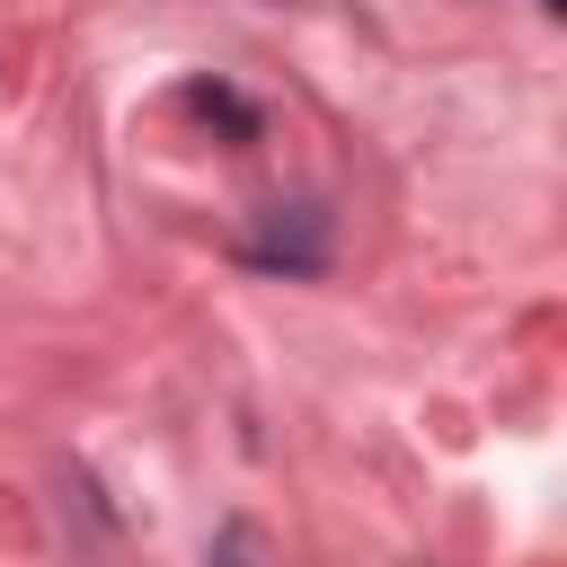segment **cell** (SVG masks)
<instances>
[{"label":"cell","mask_w":567,"mask_h":567,"mask_svg":"<svg viewBox=\"0 0 567 567\" xmlns=\"http://www.w3.org/2000/svg\"><path fill=\"white\" fill-rule=\"evenodd\" d=\"M248 257H257V266H284V275H310V266H319V213L292 204V221H284V204H275V221H266V239H257Z\"/></svg>","instance_id":"6da1fadb"},{"label":"cell","mask_w":567,"mask_h":567,"mask_svg":"<svg viewBox=\"0 0 567 567\" xmlns=\"http://www.w3.org/2000/svg\"><path fill=\"white\" fill-rule=\"evenodd\" d=\"M257 558V532L248 523H221V540H213V567H248Z\"/></svg>","instance_id":"7a4b0ae2"},{"label":"cell","mask_w":567,"mask_h":567,"mask_svg":"<svg viewBox=\"0 0 567 567\" xmlns=\"http://www.w3.org/2000/svg\"><path fill=\"white\" fill-rule=\"evenodd\" d=\"M540 9H567V0H540Z\"/></svg>","instance_id":"3957f363"}]
</instances>
